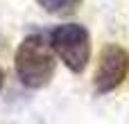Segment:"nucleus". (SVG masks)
Here are the masks:
<instances>
[{
	"mask_svg": "<svg viewBox=\"0 0 129 124\" xmlns=\"http://www.w3.org/2000/svg\"><path fill=\"white\" fill-rule=\"evenodd\" d=\"M54 47L48 43L41 34H29L20 41L16 56H14V68L23 86L27 88H43L50 84L54 77L57 59H54Z\"/></svg>",
	"mask_w": 129,
	"mask_h": 124,
	"instance_id": "obj_1",
	"label": "nucleus"
},
{
	"mask_svg": "<svg viewBox=\"0 0 129 124\" xmlns=\"http://www.w3.org/2000/svg\"><path fill=\"white\" fill-rule=\"evenodd\" d=\"M50 43L57 56L70 72H82L91 61V34L79 23H63L50 32Z\"/></svg>",
	"mask_w": 129,
	"mask_h": 124,
	"instance_id": "obj_2",
	"label": "nucleus"
},
{
	"mask_svg": "<svg viewBox=\"0 0 129 124\" xmlns=\"http://www.w3.org/2000/svg\"><path fill=\"white\" fill-rule=\"evenodd\" d=\"M129 75V52L122 45L109 43L100 52V61L93 75V86L100 95L116 90Z\"/></svg>",
	"mask_w": 129,
	"mask_h": 124,
	"instance_id": "obj_3",
	"label": "nucleus"
},
{
	"mask_svg": "<svg viewBox=\"0 0 129 124\" xmlns=\"http://www.w3.org/2000/svg\"><path fill=\"white\" fill-rule=\"evenodd\" d=\"M36 5L52 16H73L79 9L82 0H36Z\"/></svg>",
	"mask_w": 129,
	"mask_h": 124,
	"instance_id": "obj_4",
	"label": "nucleus"
},
{
	"mask_svg": "<svg viewBox=\"0 0 129 124\" xmlns=\"http://www.w3.org/2000/svg\"><path fill=\"white\" fill-rule=\"evenodd\" d=\"M2 84H5V72H2V68H0V90H2Z\"/></svg>",
	"mask_w": 129,
	"mask_h": 124,
	"instance_id": "obj_5",
	"label": "nucleus"
}]
</instances>
